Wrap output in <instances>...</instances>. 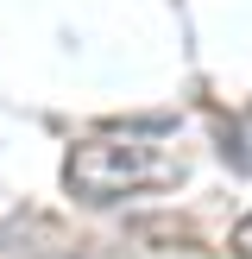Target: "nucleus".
Returning a JSON list of instances; mask_svg holds the SVG:
<instances>
[{
	"mask_svg": "<svg viewBox=\"0 0 252 259\" xmlns=\"http://www.w3.org/2000/svg\"><path fill=\"white\" fill-rule=\"evenodd\" d=\"M183 177V158L170 146H151V139H88L63 158V190L88 209L101 202H120L133 190H158Z\"/></svg>",
	"mask_w": 252,
	"mask_h": 259,
	"instance_id": "nucleus-1",
	"label": "nucleus"
},
{
	"mask_svg": "<svg viewBox=\"0 0 252 259\" xmlns=\"http://www.w3.org/2000/svg\"><path fill=\"white\" fill-rule=\"evenodd\" d=\"M233 259H252V215L233 228Z\"/></svg>",
	"mask_w": 252,
	"mask_h": 259,
	"instance_id": "nucleus-2",
	"label": "nucleus"
}]
</instances>
